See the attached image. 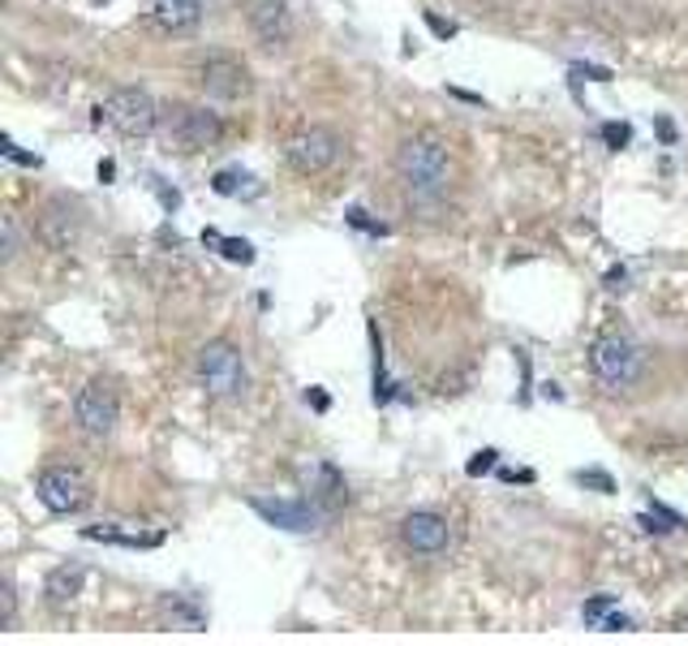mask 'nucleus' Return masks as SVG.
<instances>
[{
    "mask_svg": "<svg viewBox=\"0 0 688 646\" xmlns=\"http://www.w3.org/2000/svg\"><path fill=\"white\" fill-rule=\"evenodd\" d=\"M392 164H396V178H401L405 194L414 203H439L447 194V185H452V173H456L452 151H447V143L439 134H409V138H401Z\"/></svg>",
    "mask_w": 688,
    "mask_h": 646,
    "instance_id": "nucleus-1",
    "label": "nucleus"
},
{
    "mask_svg": "<svg viewBox=\"0 0 688 646\" xmlns=\"http://www.w3.org/2000/svg\"><path fill=\"white\" fill-rule=\"evenodd\" d=\"M194 379H198V388L211 397V401H220V405H237V401H246V392H250V370H246V358H242V350L233 345V341H207L198 354H194Z\"/></svg>",
    "mask_w": 688,
    "mask_h": 646,
    "instance_id": "nucleus-2",
    "label": "nucleus"
},
{
    "mask_svg": "<svg viewBox=\"0 0 688 646\" xmlns=\"http://www.w3.org/2000/svg\"><path fill=\"white\" fill-rule=\"evenodd\" d=\"M95 125H108L121 138H151L164 125V108L147 87H116L95 108Z\"/></svg>",
    "mask_w": 688,
    "mask_h": 646,
    "instance_id": "nucleus-3",
    "label": "nucleus"
},
{
    "mask_svg": "<svg viewBox=\"0 0 688 646\" xmlns=\"http://www.w3.org/2000/svg\"><path fill=\"white\" fill-rule=\"evenodd\" d=\"M164 138L181 156H202V151L220 147L224 117L211 112L207 103H172V108H164Z\"/></svg>",
    "mask_w": 688,
    "mask_h": 646,
    "instance_id": "nucleus-4",
    "label": "nucleus"
},
{
    "mask_svg": "<svg viewBox=\"0 0 688 646\" xmlns=\"http://www.w3.org/2000/svg\"><path fill=\"white\" fill-rule=\"evenodd\" d=\"M641 367H646V354L632 337L624 332H602L590 345V370L606 392H628L637 379H641Z\"/></svg>",
    "mask_w": 688,
    "mask_h": 646,
    "instance_id": "nucleus-5",
    "label": "nucleus"
},
{
    "mask_svg": "<svg viewBox=\"0 0 688 646\" xmlns=\"http://www.w3.org/2000/svg\"><path fill=\"white\" fill-rule=\"evenodd\" d=\"M74 423H78V431H83L86 440H108L116 431V423H121V397H116L112 379H103V375L86 379L83 388H78V397H74Z\"/></svg>",
    "mask_w": 688,
    "mask_h": 646,
    "instance_id": "nucleus-6",
    "label": "nucleus"
},
{
    "mask_svg": "<svg viewBox=\"0 0 688 646\" xmlns=\"http://www.w3.org/2000/svg\"><path fill=\"white\" fill-rule=\"evenodd\" d=\"M341 151H344L341 134L328 130V125L297 130V134L284 143V160H288V169L302 173V178H323V173L341 160Z\"/></svg>",
    "mask_w": 688,
    "mask_h": 646,
    "instance_id": "nucleus-7",
    "label": "nucleus"
},
{
    "mask_svg": "<svg viewBox=\"0 0 688 646\" xmlns=\"http://www.w3.org/2000/svg\"><path fill=\"white\" fill-rule=\"evenodd\" d=\"M35 496H39V504L48 513L70 517V513H83L90 504V483L83 478V470H74V465H48L35 478Z\"/></svg>",
    "mask_w": 688,
    "mask_h": 646,
    "instance_id": "nucleus-8",
    "label": "nucleus"
},
{
    "mask_svg": "<svg viewBox=\"0 0 688 646\" xmlns=\"http://www.w3.org/2000/svg\"><path fill=\"white\" fill-rule=\"evenodd\" d=\"M194 78H198L202 92L211 95V99H220V103H237V99H246L250 87H255L250 65H246L242 57H233V52H211V57H202L198 70H194Z\"/></svg>",
    "mask_w": 688,
    "mask_h": 646,
    "instance_id": "nucleus-9",
    "label": "nucleus"
},
{
    "mask_svg": "<svg viewBox=\"0 0 688 646\" xmlns=\"http://www.w3.org/2000/svg\"><path fill=\"white\" fill-rule=\"evenodd\" d=\"M83 229H86V216H83V207H78L74 198L57 194V198H48V203L39 207L35 233H39V242H44L48 251H57V255H70V251H78V242H83Z\"/></svg>",
    "mask_w": 688,
    "mask_h": 646,
    "instance_id": "nucleus-10",
    "label": "nucleus"
},
{
    "mask_svg": "<svg viewBox=\"0 0 688 646\" xmlns=\"http://www.w3.org/2000/svg\"><path fill=\"white\" fill-rule=\"evenodd\" d=\"M396 535H401V548L409 556H443L452 548V522L443 517V513H434V509H414V513H405L401 517V526H396Z\"/></svg>",
    "mask_w": 688,
    "mask_h": 646,
    "instance_id": "nucleus-11",
    "label": "nucleus"
},
{
    "mask_svg": "<svg viewBox=\"0 0 688 646\" xmlns=\"http://www.w3.org/2000/svg\"><path fill=\"white\" fill-rule=\"evenodd\" d=\"M250 509H255L262 522H271V526H280V531H293V535L323 531V522L332 517V509H323L315 496H310V500H267V496H250Z\"/></svg>",
    "mask_w": 688,
    "mask_h": 646,
    "instance_id": "nucleus-12",
    "label": "nucleus"
},
{
    "mask_svg": "<svg viewBox=\"0 0 688 646\" xmlns=\"http://www.w3.org/2000/svg\"><path fill=\"white\" fill-rule=\"evenodd\" d=\"M242 9H246V26H250V35L258 39V48L284 52L293 44L297 26H293V13H288L284 0H246Z\"/></svg>",
    "mask_w": 688,
    "mask_h": 646,
    "instance_id": "nucleus-13",
    "label": "nucleus"
},
{
    "mask_svg": "<svg viewBox=\"0 0 688 646\" xmlns=\"http://www.w3.org/2000/svg\"><path fill=\"white\" fill-rule=\"evenodd\" d=\"M202 9H207L202 0H156L151 22H156L164 35H189V31H198Z\"/></svg>",
    "mask_w": 688,
    "mask_h": 646,
    "instance_id": "nucleus-14",
    "label": "nucleus"
},
{
    "mask_svg": "<svg viewBox=\"0 0 688 646\" xmlns=\"http://www.w3.org/2000/svg\"><path fill=\"white\" fill-rule=\"evenodd\" d=\"M83 582H86L83 564H78V560H65V564H57V569L48 573L44 595H48L52 608H65V604H74V599L83 595Z\"/></svg>",
    "mask_w": 688,
    "mask_h": 646,
    "instance_id": "nucleus-15",
    "label": "nucleus"
},
{
    "mask_svg": "<svg viewBox=\"0 0 688 646\" xmlns=\"http://www.w3.org/2000/svg\"><path fill=\"white\" fill-rule=\"evenodd\" d=\"M83 539H90V544H112V548H160L164 544V535L156 531V535H130V531H99V526H86Z\"/></svg>",
    "mask_w": 688,
    "mask_h": 646,
    "instance_id": "nucleus-16",
    "label": "nucleus"
},
{
    "mask_svg": "<svg viewBox=\"0 0 688 646\" xmlns=\"http://www.w3.org/2000/svg\"><path fill=\"white\" fill-rule=\"evenodd\" d=\"M315 500L323 504V509H336L348 500V483H344V474L336 470L332 462L319 465V483H315Z\"/></svg>",
    "mask_w": 688,
    "mask_h": 646,
    "instance_id": "nucleus-17",
    "label": "nucleus"
},
{
    "mask_svg": "<svg viewBox=\"0 0 688 646\" xmlns=\"http://www.w3.org/2000/svg\"><path fill=\"white\" fill-rule=\"evenodd\" d=\"M637 526H641L646 535H676V531L685 526V517H680V513H672L667 504L650 500V513H641V517H637Z\"/></svg>",
    "mask_w": 688,
    "mask_h": 646,
    "instance_id": "nucleus-18",
    "label": "nucleus"
},
{
    "mask_svg": "<svg viewBox=\"0 0 688 646\" xmlns=\"http://www.w3.org/2000/svg\"><path fill=\"white\" fill-rule=\"evenodd\" d=\"M202 242L220 246V255H224L229 264H255V246H250V242H242V237H220L216 229H207V233H202Z\"/></svg>",
    "mask_w": 688,
    "mask_h": 646,
    "instance_id": "nucleus-19",
    "label": "nucleus"
},
{
    "mask_svg": "<svg viewBox=\"0 0 688 646\" xmlns=\"http://www.w3.org/2000/svg\"><path fill=\"white\" fill-rule=\"evenodd\" d=\"M615 612V595H594V599H586V608H581V617H586V625H594L602 630V621Z\"/></svg>",
    "mask_w": 688,
    "mask_h": 646,
    "instance_id": "nucleus-20",
    "label": "nucleus"
},
{
    "mask_svg": "<svg viewBox=\"0 0 688 646\" xmlns=\"http://www.w3.org/2000/svg\"><path fill=\"white\" fill-rule=\"evenodd\" d=\"M13 621H17V590H13V582L4 577V582H0V630H13Z\"/></svg>",
    "mask_w": 688,
    "mask_h": 646,
    "instance_id": "nucleus-21",
    "label": "nucleus"
},
{
    "mask_svg": "<svg viewBox=\"0 0 688 646\" xmlns=\"http://www.w3.org/2000/svg\"><path fill=\"white\" fill-rule=\"evenodd\" d=\"M344 220H348L353 229H361V233H370V237H383V233H388V224H379V220H370V211H361V207H348V211H344Z\"/></svg>",
    "mask_w": 688,
    "mask_h": 646,
    "instance_id": "nucleus-22",
    "label": "nucleus"
},
{
    "mask_svg": "<svg viewBox=\"0 0 688 646\" xmlns=\"http://www.w3.org/2000/svg\"><path fill=\"white\" fill-rule=\"evenodd\" d=\"M242 182H250L242 169H224V173H216V178H211V190L229 198V194H237V190H242Z\"/></svg>",
    "mask_w": 688,
    "mask_h": 646,
    "instance_id": "nucleus-23",
    "label": "nucleus"
},
{
    "mask_svg": "<svg viewBox=\"0 0 688 646\" xmlns=\"http://www.w3.org/2000/svg\"><path fill=\"white\" fill-rule=\"evenodd\" d=\"M169 617L172 621H185L189 630H202V612L194 604H185V599H169Z\"/></svg>",
    "mask_w": 688,
    "mask_h": 646,
    "instance_id": "nucleus-24",
    "label": "nucleus"
},
{
    "mask_svg": "<svg viewBox=\"0 0 688 646\" xmlns=\"http://www.w3.org/2000/svg\"><path fill=\"white\" fill-rule=\"evenodd\" d=\"M17 246H22V242H17V220L9 216V220H4V242H0V259H4V268L17 259Z\"/></svg>",
    "mask_w": 688,
    "mask_h": 646,
    "instance_id": "nucleus-25",
    "label": "nucleus"
},
{
    "mask_svg": "<svg viewBox=\"0 0 688 646\" xmlns=\"http://www.w3.org/2000/svg\"><path fill=\"white\" fill-rule=\"evenodd\" d=\"M599 134L606 138V147H611V151L628 147V138H632V130H628V125H615V121H606V125H602Z\"/></svg>",
    "mask_w": 688,
    "mask_h": 646,
    "instance_id": "nucleus-26",
    "label": "nucleus"
},
{
    "mask_svg": "<svg viewBox=\"0 0 688 646\" xmlns=\"http://www.w3.org/2000/svg\"><path fill=\"white\" fill-rule=\"evenodd\" d=\"M0 151H4V156H9L13 164H26V169H39V156H30V151H22V147H17L13 138H4V143H0Z\"/></svg>",
    "mask_w": 688,
    "mask_h": 646,
    "instance_id": "nucleus-27",
    "label": "nucleus"
},
{
    "mask_svg": "<svg viewBox=\"0 0 688 646\" xmlns=\"http://www.w3.org/2000/svg\"><path fill=\"white\" fill-rule=\"evenodd\" d=\"M495 462H500V453H495V449H482V453L465 465V470H469V478H478V474H491V470H495Z\"/></svg>",
    "mask_w": 688,
    "mask_h": 646,
    "instance_id": "nucleus-28",
    "label": "nucleus"
},
{
    "mask_svg": "<svg viewBox=\"0 0 688 646\" xmlns=\"http://www.w3.org/2000/svg\"><path fill=\"white\" fill-rule=\"evenodd\" d=\"M577 483H586V487H599V491H615L611 474H602V470H577Z\"/></svg>",
    "mask_w": 688,
    "mask_h": 646,
    "instance_id": "nucleus-29",
    "label": "nucleus"
},
{
    "mask_svg": "<svg viewBox=\"0 0 688 646\" xmlns=\"http://www.w3.org/2000/svg\"><path fill=\"white\" fill-rule=\"evenodd\" d=\"M573 74H577V78L586 74V78H594V83H611V70H602V65H573Z\"/></svg>",
    "mask_w": 688,
    "mask_h": 646,
    "instance_id": "nucleus-30",
    "label": "nucleus"
},
{
    "mask_svg": "<svg viewBox=\"0 0 688 646\" xmlns=\"http://www.w3.org/2000/svg\"><path fill=\"white\" fill-rule=\"evenodd\" d=\"M427 26L434 31V35H443V39L456 35V22H443V17H434V13H427Z\"/></svg>",
    "mask_w": 688,
    "mask_h": 646,
    "instance_id": "nucleus-31",
    "label": "nucleus"
},
{
    "mask_svg": "<svg viewBox=\"0 0 688 646\" xmlns=\"http://www.w3.org/2000/svg\"><path fill=\"white\" fill-rule=\"evenodd\" d=\"M602 630H606V634H619V630H632V621H628V617H619V612H611V617L602 621Z\"/></svg>",
    "mask_w": 688,
    "mask_h": 646,
    "instance_id": "nucleus-32",
    "label": "nucleus"
},
{
    "mask_svg": "<svg viewBox=\"0 0 688 646\" xmlns=\"http://www.w3.org/2000/svg\"><path fill=\"white\" fill-rule=\"evenodd\" d=\"M306 405H315V410L323 414V410H328L332 401H328V392H319V388H310V392H306Z\"/></svg>",
    "mask_w": 688,
    "mask_h": 646,
    "instance_id": "nucleus-33",
    "label": "nucleus"
},
{
    "mask_svg": "<svg viewBox=\"0 0 688 646\" xmlns=\"http://www.w3.org/2000/svg\"><path fill=\"white\" fill-rule=\"evenodd\" d=\"M624 280H628V272H624V268H611V272H606V289L615 293V289H624Z\"/></svg>",
    "mask_w": 688,
    "mask_h": 646,
    "instance_id": "nucleus-34",
    "label": "nucleus"
},
{
    "mask_svg": "<svg viewBox=\"0 0 688 646\" xmlns=\"http://www.w3.org/2000/svg\"><path fill=\"white\" fill-rule=\"evenodd\" d=\"M659 134H663V143H676V125L672 121H659Z\"/></svg>",
    "mask_w": 688,
    "mask_h": 646,
    "instance_id": "nucleus-35",
    "label": "nucleus"
},
{
    "mask_svg": "<svg viewBox=\"0 0 688 646\" xmlns=\"http://www.w3.org/2000/svg\"><path fill=\"white\" fill-rule=\"evenodd\" d=\"M112 173H116V164H112V160H103V164H99V182H112Z\"/></svg>",
    "mask_w": 688,
    "mask_h": 646,
    "instance_id": "nucleus-36",
    "label": "nucleus"
}]
</instances>
